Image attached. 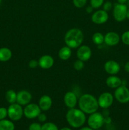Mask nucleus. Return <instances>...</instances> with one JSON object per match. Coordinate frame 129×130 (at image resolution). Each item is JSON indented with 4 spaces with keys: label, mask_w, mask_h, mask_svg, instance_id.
I'll use <instances>...</instances> for the list:
<instances>
[{
    "label": "nucleus",
    "mask_w": 129,
    "mask_h": 130,
    "mask_svg": "<svg viewBox=\"0 0 129 130\" xmlns=\"http://www.w3.org/2000/svg\"><path fill=\"white\" fill-rule=\"evenodd\" d=\"M113 96L111 93L109 92L102 93L97 99L99 107L102 109H108L111 106L113 103Z\"/></svg>",
    "instance_id": "9"
},
{
    "label": "nucleus",
    "mask_w": 129,
    "mask_h": 130,
    "mask_svg": "<svg viewBox=\"0 0 129 130\" xmlns=\"http://www.w3.org/2000/svg\"><path fill=\"white\" fill-rule=\"evenodd\" d=\"M11 57H12V52L11 50L6 47L0 48V62H7L10 60Z\"/></svg>",
    "instance_id": "20"
},
{
    "label": "nucleus",
    "mask_w": 129,
    "mask_h": 130,
    "mask_svg": "<svg viewBox=\"0 0 129 130\" xmlns=\"http://www.w3.org/2000/svg\"><path fill=\"white\" fill-rule=\"evenodd\" d=\"M60 130H72V129H71L70 128H67V127H65V128H61V129Z\"/></svg>",
    "instance_id": "38"
},
{
    "label": "nucleus",
    "mask_w": 129,
    "mask_h": 130,
    "mask_svg": "<svg viewBox=\"0 0 129 130\" xmlns=\"http://www.w3.org/2000/svg\"><path fill=\"white\" fill-rule=\"evenodd\" d=\"M8 116V109L5 107H0V120H3Z\"/></svg>",
    "instance_id": "29"
},
{
    "label": "nucleus",
    "mask_w": 129,
    "mask_h": 130,
    "mask_svg": "<svg viewBox=\"0 0 129 130\" xmlns=\"http://www.w3.org/2000/svg\"><path fill=\"white\" fill-rule=\"evenodd\" d=\"M93 8L91 6H87V8H86V11H87V13H92V11H93Z\"/></svg>",
    "instance_id": "34"
},
{
    "label": "nucleus",
    "mask_w": 129,
    "mask_h": 130,
    "mask_svg": "<svg viewBox=\"0 0 129 130\" xmlns=\"http://www.w3.org/2000/svg\"><path fill=\"white\" fill-rule=\"evenodd\" d=\"M42 126L37 123H34L29 126V130H41Z\"/></svg>",
    "instance_id": "31"
},
{
    "label": "nucleus",
    "mask_w": 129,
    "mask_h": 130,
    "mask_svg": "<svg viewBox=\"0 0 129 130\" xmlns=\"http://www.w3.org/2000/svg\"><path fill=\"white\" fill-rule=\"evenodd\" d=\"M120 42V36L115 32H109L104 36L105 44L110 46H113L118 44Z\"/></svg>",
    "instance_id": "15"
},
{
    "label": "nucleus",
    "mask_w": 129,
    "mask_h": 130,
    "mask_svg": "<svg viewBox=\"0 0 129 130\" xmlns=\"http://www.w3.org/2000/svg\"><path fill=\"white\" fill-rule=\"evenodd\" d=\"M78 107L85 114H91L97 112L99 109L97 99L91 94L82 95L78 100Z\"/></svg>",
    "instance_id": "1"
},
{
    "label": "nucleus",
    "mask_w": 129,
    "mask_h": 130,
    "mask_svg": "<svg viewBox=\"0 0 129 130\" xmlns=\"http://www.w3.org/2000/svg\"><path fill=\"white\" fill-rule=\"evenodd\" d=\"M72 49L70 47L65 46L61 48L58 52V57L62 60H67L72 56Z\"/></svg>",
    "instance_id": "19"
},
{
    "label": "nucleus",
    "mask_w": 129,
    "mask_h": 130,
    "mask_svg": "<svg viewBox=\"0 0 129 130\" xmlns=\"http://www.w3.org/2000/svg\"><path fill=\"white\" fill-rule=\"evenodd\" d=\"M109 15L107 11L104 10H99L94 13L91 17V20L93 23L97 25H101L108 21Z\"/></svg>",
    "instance_id": "10"
},
{
    "label": "nucleus",
    "mask_w": 129,
    "mask_h": 130,
    "mask_svg": "<svg viewBox=\"0 0 129 130\" xmlns=\"http://www.w3.org/2000/svg\"><path fill=\"white\" fill-rule=\"evenodd\" d=\"M121 40L125 44L129 45V30L126 31L121 36Z\"/></svg>",
    "instance_id": "28"
},
{
    "label": "nucleus",
    "mask_w": 129,
    "mask_h": 130,
    "mask_svg": "<svg viewBox=\"0 0 129 130\" xmlns=\"http://www.w3.org/2000/svg\"><path fill=\"white\" fill-rule=\"evenodd\" d=\"M104 123V116L101 113L97 112L90 114L87 120L89 126L93 129H97L101 128Z\"/></svg>",
    "instance_id": "5"
},
{
    "label": "nucleus",
    "mask_w": 129,
    "mask_h": 130,
    "mask_svg": "<svg viewBox=\"0 0 129 130\" xmlns=\"http://www.w3.org/2000/svg\"><path fill=\"white\" fill-rule=\"evenodd\" d=\"M32 96L31 93L27 90H21L16 94V102L22 105H27L30 104Z\"/></svg>",
    "instance_id": "12"
},
{
    "label": "nucleus",
    "mask_w": 129,
    "mask_h": 130,
    "mask_svg": "<svg viewBox=\"0 0 129 130\" xmlns=\"http://www.w3.org/2000/svg\"><path fill=\"white\" fill-rule=\"evenodd\" d=\"M117 1L118 2V3L120 4H125L128 0H117Z\"/></svg>",
    "instance_id": "37"
},
{
    "label": "nucleus",
    "mask_w": 129,
    "mask_h": 130,
    "mask_svg": "<svg viewBox=\"0 0 129 130\" xmlns=\"http://www.w3.org/2000/svg\"><path fill=\"white\" fill-rule=\"evenodd\" d=\"M105 71L111 75L116 74L120 70V66L118 62L115 60H108L104 63V66Z\"/></svg>",
    "instance_id": "14"
},
{
    "label": "nucleus",
    "mask_w": 129,
    "mask_h": 130,
    "mask_svg": "<svg viewBox=\"0 0 129 130\" xmlns=\"http://www.w3.org/2000/svg\"><path fill=\"white\" fill-rule=\"evenodd\" d=\"M41 113V109L36 104H29L25 105L24 109V114L28 119H34L37 118Z\"/></svg>",
    "instance_id": "7"
},
{
    "label": "nucleus",
    "mask_w": 129,
    "mask_h": 130,
    "mask_svg": "<svg viewBox=\"0 0 129 130\" xmlns=\"http://www.w3.org/2000/svg\"><path fill=\"white\" fill-rule=\"evenodd\" d=\"M125 70L126 72H129V62H126V64L125 65Z\"/></svg>",
    "instance_id": "35"
},
{
    "label": "nucleus",
    "mask_w": 129,
    "mask_h": 130,
    "mask_svg": "<svg viewBox=\"0 0 129 130\" xmlns=\"http://www.w3.org/2000/svg\"><path fill=\"white\" fill-rule=\"evenodd\" d=\"M126 18L129 19V9L127 10V13H126Z\"/></svg>",
    "instance_id": "39"
},
{
    "label": "nucleus",
    "mask_w": 129,
    "mask_h": 130,
    "mask_svg": "<svg viewBox=\"0 0 129 130\" xmlns=\"http://www.w3.org/2000/svg\"><path fill=\"white\" fill-rule=\"evenodd\" d=\"M8 116L11 120L17 121L24 116V109L21 105L14 103L10 104L8 108Z\"/></svg>",
    "instance_id": "4"
},
{
    "label": "nucleus",
    "mask_w": 129,
    "mask_h": 130,
    "mask_svg": "<svg viewBox=\"0 0 129 130\" xmlns=\"http://www.w3.org/2000/svg\"><path fill=\"white\" fill-rule=\"evenodd\" d=\"M1 2H2V0H0V4L1 3Z\"/></svg>",
    "instance_id": "40"
},
{
    "label": "nucleus",
    "mask_w": 129,
    "mask_h": 130,
    "mask_svg": "<svg viewBox=\"0 0 129 130\" xmlns=\"http://www.w3.org/2000/svg\"><path fill=\"white\" fill-rule=\"evenodd\" d=\"M104 3V0H91V6L94 9L99 8Z\"/></svg>",
    "instance_id": "26"
},
{
    "label": "nucleus",
    "mask_w": 129,
    "mask_h": 130,
    "mask_svg": "<svg viewBox=\"0 0 129 130\" xmlns=\"http://www.w3.org/2000/svg\"><path fill=\"white\" fill-rule=\"evenodd\" d=\"M64 103L69 109L75 108L78 103V99L77 95L73 91H68L64 96Z\"/></svg>",
    "instance_id": "13"
},
{
    "label": "nucleus",
    "mask_w": 129,
    "mask_h": 130,
    "mask_svg": "<svg viewBox=\"0 0 129 130\" xmlns=\"http://www.w3.org/2000/svg\"><path fill=\"white\" fill-rule=\"evenodd\" d=\"M15 125L11 121L3 119L0 120V130H14Z\"/></svg>",
    "instance_id": "21"
},
{
    "label": "nucleus",
    "mask_w": 129,
    "mask_h": 130,
    "mask_svg": "<svg viewBox=\"0 0 129 130\" xmlns=\"http://www.w3.org/2000/svg\"><path fill=\"white\" fill-rule=\"evenodd\" d=\"M122 81L120 77L115 76H110L106 79V83L108 87L111 88H117L121 85Z\"/></svg>",
    "instance_id": "18"
},
{
    "label": "nucleus",
    "mask_w": 129,
    "mask_h": 130,
    "mask_svg": "<svg viewBox=\"0 0 129 130\" xmlns=\"http://www.w3.org/2000/svg\"><path fill=\"white\" fill-rule=\"evenodd\" d=\"M16 93L14 90H8L6 93V99L8 102L10 104H14L16 102Z\"/></svg>",
    "instance_id": "22"
},
{
    "label": "nucleus",
    "mask_w": 129,
    "mask_h": 130,
    "mask_svg": "<svg viewBox=\"0 0 129 130\" xmlns=\"http://www.w3.org/2000/svg\"><path fill=\"white\" fill-rule=\"evenodd\" d=\"M41 130H58V128L54 123H46L42 126Z\"/></svg>",
    "instance_id": "24"
},
{
    "label": "nucleus",
    "mask_w": 129,
    "mask_h": 130,
    "mask_svg": "<svg viewBox=\"0 0 129 130\" xmlns=\"http://www.w3.org/2000/svg\"><path fill=\"white\" fill-rule=\"evenodd\" d=\"M79 130H94V129H92L91 128H90V127H83V128H81V129H80Z\"/></svg>",
    "instance_id": "36"
},
{
    "label": "nucleus",
    "mask_w": 129,
    "mask_h": 130,
    "mask_svg": "<svg viewBox=\"0 0 129 130\" xmlns=\"http://www.w3.org/2000/svg\"><path fill=\"white\" fill-rule=\"evenodd\" d=\"M66 119L68 124L73 128H78L84 124L86 121L85 113L80 109L72 108L68 110Z\"/></svg>",
    "instance_id": "3"
},
{
    "label": "nucleus",
    "mask_w": 129,
    "mask_h": 130,
    "mask_svg": "<svg viewBox=\"0 0 129 130\" xmlns=\"http://www.w3.org/2000/svg\"><path fill=\"white\" fill-rule=\"evenodd\" d=\"M84 67V62L78 59L73 63V68L77 71H82Z\"/></svg>",
    "instance_id": "25"
},
{
    "label": "nucleus",
    "mask_w": 129,
    "mask_h": 130,
    "mask_svg": "<svg viewBox=\"0 0 129 130\" xmlns=\"http://www.w3.org/2000/svg\"><path fill=\"white\" fill-rule=\"evenodd\" d=\"M102 7H103V10L108 12L112 9L113 5L110 1H107V2H105L104 3H103Z\"/></svg>",
    "instance_id": "30"
},
{
    "label": "nucleus",
    "mask_w": 129,
    "mask_h": 130,
    "mask_svg": "<svg viewBox=\"0 0 129 130\" xmlns=\"http://www.w3.org/2000/svg\"><path fill=\"white\" fill-rule=\"evenodd\" d=\"M92 41L95 44L99 45L104 41V36L101 32H96L92 36Z\"/></svg>",
    "instance_id": "23"
},
{
    "label": "nucleus",
    "mask_w": 129,
    "mask_h": 130,
    "mask_svg": "<svg viewBox=\"0 0 129 130\" xmlns=\"http://www.w3.org/2000/svg\"><path fill=\"white\" fill-rule=\"evenodd\" d=\"M92 51L91 48L87 45H81L78 48L77 51V56L78 59L87 62L91 58Z\"/></svg>",
    "instance_id": "11"
},
{
    "label": "nucleus",
    "mask_w": 129,
    "mask_h": 130,
    "mask_svg": "<svg viewBox=\"0 0 129 130\" xmlns=\"http://www.w3.org/2000/svg\"><path fill=\"white\" fill-rule=\"evenodd\" d=\"M52 104H53V101H52L51 98L49 95H42L39 99V106L41 110L47 111L49 110L51 107Z\"/></svg>",
    "instance_id": "17"
},
{
    "label": "nucleus",
    "mask_w": 129,
    "mask_h": 130,
    "mask_svg": "<svg viewBox=\"0 0 129 130\" xmlns=\"http://www.w3.org/2000/svg\"><path fill=\"white\" fill-rule=\"evenodd\" d=\"M39 62V66L43 69H48L51 68L54 63L53 57L49 55H44L40 57Z\"/></svg>",
    "instance_id": "16"
},
{
    "label": "nucleus",
    "mask_w": 129,
    "mask_h": 130,
    "mask_svg": "<svg viewBox=\"0 0 129 130\" xmlns=\"http://www.w3.org/2000/svg\"><path fill=\"white\" fill-rule=\"evenodd\" d=\"M127 6L125 4H116L113 8L114 19L118 22H122L126 18Z\"/></svg>",
    "instance_id": "6"
},
{
    "label": "nucleus",
    "mask_w": 129,
    "mask_h": 130,
    "mask_svg": "<svg viewBox=\"0 0 129 130\" xmlns=\"http://www.w3.org/2000/svg\"><path fill=\"white\" fill-rule=\"evenodd\" d=\"M72 1H73V5L75 7L78 8H81L86 5L87 0H72Z\"/></svg>",
    "instance_id": "27"
},
{
    "label": "nucleus",
    "mask_w": 129,
    "mask_h": 130,
    "mask_svg": "<svg viewBox=\"0 0 129 130\" xmlns=\"http://www.w3.org/2000/svg\"><path fill=\"white\" fill-rule=\"evenodd\" d=\"M114 95L119 102L126 104L129 102V90L124 85H121L118 87L115 90Z\"/></svg>",
    "instance_id": "8"
},
{
    "label": "nucleus",
    "mask_w": 129,
    "mask_h": 130,
    "mask_svg": "<svg viewBox=\"0 0 129 130\" xmlns=\"http://www.w3.org/2000/svg\"><path fill=\"white\" fill-rule=\"evenodd\" d=\"M84 39L83 33L78 28H73L67 32L64 35V41L66 45L71 49L78 48L82 45Z\"/></svg>",
    "instance_id": "2"
},
{
    "label": "nucleus",
    "mask_w": 129,
    "mask_h": 130,
    "mask_svg": "<svg viewBox=\"0 0 129 130\" xmlns=\"http://www.w3.org/2000/svg\"><path fill=\"white\" fill-rule=\"evenodd\" d=\"M29 66L31 69L36 68L37 66H39V62L36 60H31L29 62Z\"/></svg>",
    "instance_id": "32"
},
{
    "label": "nucleus",
    "mask_w": 129,
    "mask_h": 130,
    "mask_svg": "<svg viewBox=\"0 0 129 130\" xmlns=\"http://www.w3.org/2000/svg\"><path fill=\"white\" fill-rule=\"evenodd\" d=\"M38 120L40 122H44L46 121L47 119V116L45 114H42V113H40L37 117Z\"/></svg>",
    "instance_id": "33"
}]
</instances>
